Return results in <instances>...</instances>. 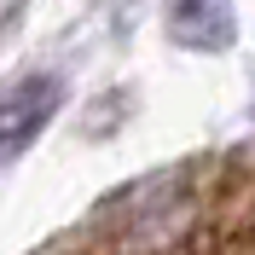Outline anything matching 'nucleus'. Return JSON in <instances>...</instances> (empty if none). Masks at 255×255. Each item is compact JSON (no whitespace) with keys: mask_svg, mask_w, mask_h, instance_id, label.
Wrapping results in <instances>:
<instances>
[{"mask_svg":"<svg viewBox=\"0 0 255 255\" xmlns=\"http://www.w3.org/2000/svg\"><path fill=\"white\" fill-rule=\"evenodd\" d=\"M58 111V81L29 76L0 99V162H12L23 145H35V133L47 128V116Z\"/></svg>","mask_w":255,"mask_h":255,"instance_id":"f257e3e1","label":"nucleus"},{"mask_svg":"<svg viewBox=\"0 0 255 255\" xmlns=\"http://www.w3.org/2000/svg\"><path fill=\"white\" fill-rule=\"evenodd\" d=\"M174 35L191 47H221L226 35V0H180L174 6Z\"/></svg>","mask_w":255,"mask_h":255,"instance_id":"f03ea898","label":"nucleus"},{"mask_svg":"<svg viewBox=\"0 0 255 255\" xmlns=\"http://www.w3.org/2000/svg\"><path fill=\"white\" fill-rule=\"evenodd\" d=\"M76 255H145V221L111 226V232H99L93 244H81Z\"/></svg>","mask_w":255,"mask_h":255,"instance_id":"7ed1b4c3","label":"nucleus"}]
</instances>
